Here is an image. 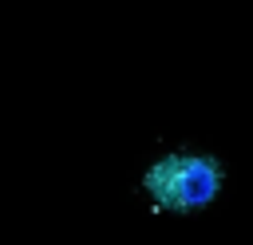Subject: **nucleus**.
<instances>
[{"label":"nucleus","instance_id":"1","mask_svg":"<svg viewBox=\"0 0 253 245\" xmlns=\"http://www.w3.org/2000/svg\"><path fill=\"white\" fill-rule=\"evenodd\" d=\"M142 186H146V194L158 209L186 213V209H202L217 198L221 166L210 154H170V158H158L146 170Z\"/></svg>","mask_w":253,"mask_h":245}]
</instances>
